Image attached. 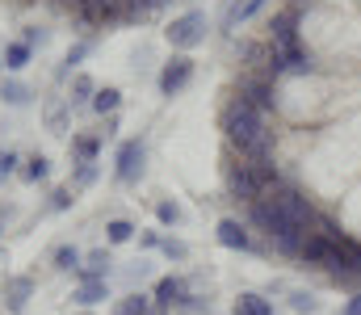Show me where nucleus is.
I'll return each mask as SVG.
<instances>
[{"label": "nucleus", "instance_id": "nucleus-21", "mask_svg": "<svg viewBox=\"0 0 361 315\" xmlns=\"http://www.w3.org/2000/svg\"><path fill=\"white\" fill-rule=\"evenodd\" d=\"M92 97H97L92 76H72V97H68V105H92Z\"/></svg>", "mask_w": 361, "mask_h": 315}, {"label": "nucleus", "instance_id": "nucleus-27", "mask_svg": "<svg viewBox=\"0 0 361 315\" xmlns=\"http://www.w3.org/2000/svg\"><path fill=\"white\" fill-rule=\"evenodd\" d=\"M290 307H294L298 315H315V311H319V303H315L311 295H302V290H294V295H290Z\"/></svg>", "mask_w": 361, "mask_h": 315}, {"label": "nucleus", "instance_id": "nucleus-4", "mask_svg": "<svg viewBox=\"0 0 361 315\" xmlns=\"http://www.w3.org/2000/svg\"><path fill=\"white\" fill-rule=\"evenodd\" d=\"M235 97L244 105H252L257 113H269L277 97H273V80L269 76H261V72H248V76H240V85H235Z\"/></svg>", "mask_w": 361, "mask_h": 315}, {"label": "nucleus", "instance_id": "nucleus-38", "mask_svg": "<svg viewBox=\"0 0 361 315\" xmlns=\"http://www.w3.org/2000/svg\"><path fill=\"white\" fill-rule=\"evenodd\" d=\"M76 315H92V311H76Z\"/></svg>", "mask_w": 361, "mask_h": 315}, {"label": "nucleus", "instance_id": "nucleus-32", "mask_svg": "<svg viewBox=\"0 0 361 315\" xmlns=\"http://www.w3.org/2000/svg\"><path fill=\"white\" fill-rule=\"evenodd\" d=\"M63 122H68V109H63V105H51V113H47V126H51L55 135H63Z\"/></svg>", "mask_w": 361, "mask_h": 315}, {"label": "nucleus", "instance_id": "nucleus-34", "mask_svg": "<svg viewBox=\"0 0 361 315\" xmlns=\"http://www.w3.org/2000/svg\"><path fill=\"white\" fill-rule=\"evenodd\" d=\"M160 240H164L160 231H143V248H160Z\"/></svg>", "mask_w": 361, "mask_h": 315}, {"label": "nucleus", "instance_id": "nucleus-30", "mask_svg": "<svg viewBox=\"0 0 361 315\" xmlns=\"http://www.w3.org/2000/svg\"><path fill=\"white\" fill-rule=\"evenodd\" d=\"M47 38H51V34H47V30H42V25H25V30H21V42H25V47H30V51H34V47H42V42H47Z\"/></svg>", "mask_w": 361, "mask_h": 315}, {"label": "nucleus", "instance_id": "nucleus-23", "mask_svg": "<svg viewBox=\"0 0 361 315\" xmlns=\"http://www.w3.org/2000/svg\"><path fill=\"white\" fill-rule=\"evenodd\" d=\"M118 105H122V93H118V89H97V97H92V109H97V113H109V118H114Z\"/></svg>", "mask_w": 361, "mask_h": 315}, {"label": "nucleus", "instance_id": "nucleus-29", "mask_svg": "<svg viewBox=\"0 0 361 315\" xmlns=\"http://www.w3.org/2000/svg\"><path fill=\"white\" fill-rule=\"evenodd\" d=\"M156 218H160L164 227H177L180 223V206L177 202H160V206H156Z\"/></svg>", "mask_w": 361, "mask_h": 315}, {"label": "nucleus", "instance_id": "nucleus-33", "mask_svg": "<svg viewBox=\"0 0 361 315\" xmlns=\"http://www.w3.org/2000/svg\"><path fill=\"white\" fill-rule=\"evenodd\" d=\"M68 206H72V185H59L51 194V210H68Z\"/></svg>", "mask_w": 361, "mask_h": 315}, {"label": "nucleus", "instance_id": "nucleus-31", "mask_svg": "<svg viewBox=\"0 0 361 315\" xmlns=\"http://www.w3.org/2000/svg\"><path fill=\"white\" fill-rule=\"evenodd\" d=\"M13 173H21V156L17 152H0V181L13 177Z\"/></svg>", "mask_w": 361, "mask_h": 315}, {"label": "nucleus", "instance_id": "nucleus-8", "mask_svg": "<svg viewBox=\"0 0 361 315\" xmlns=\"http://www.w3.org/2000/svg\"><path fill=\"white\" fill-rule=\"evenodd\" d=\"M76 17L85 25H114V21H122V0H85Z\"/></svg>", "mask_w": 361, "mask_h": 315}, {"label": "nucleus", "instance_id": "nucleus-13", "mask_svg": "<svg viewBox=\"0 0 361 315\" xmlns=\"http://www.w3.org/2000/svg\"><path fill=\"white\" fill-rule=\"evenodd\" d=\"M51 265H55V273H80L85 252H80L76 244H59V248H55V257H51Z\"/></svg>", "mask_w": 361, "mask_h": 315}, {"label": "nucleus", "instance_id": "nucleus-7", "mask_svg": "<svg viewBox=\"0 0 361 315\" xmlns=\"http://www.w3.org/2000/svg\"><path fill=\"white\" fill-rule=\"evenodd\" d=\"M189 80H193V59H189V55H173V59L160 68V93H164V97L180 93Z\"/></svg>", "mask_w": 361, "mask_h": 315}, {"label": "nucleus", "instance_id": "nucleus-40", "mask_svg": "<svg viewBox=\"0 0 361 315\" xmlns=\"http://www.w3.org/2000/svg\"><path fill=\"white\" fill-rule=\"evenodd\" d=\"M0 231H4V223H0Z\"/></svg>", "mask_w": 361, "mask_h": 315}, {"label": "nucleus", "instance_id": "nucleus-39", "mask_svg": "<svg viewBox=\"0 0 361 315\" xmlns=\"http://www.w3.org/2000/svg\"><path fill=\"white\" fill-rule=\"evenodd\" d=\"M21 4H34V0H21Z\"/></svg>", "mask_w": 361, "mask_h": 315}, {"label": "nucleus", "instance_id": "nucleus-18", "mask_svg": "<svg viewBox=\"0 0 361 315\" xmlns=\"http://www.w3.org/2000/svg\"><path fill=\"white\" fill-rule=\"evenodd\" d=\"M72 152H76V164H97L101 139H97V135H76V139H72Z\"/></svg>", "mask_w": 361, "mask_h": 315}, {"label": "nucleus", "instance_id": "nucleus-6", "mask_svg": "<svg viewBox=\"0 0 361 315\" xmlns=\"http://www.w3.org/2000/svg\"><path fill=\"white\" fill-rule=\"evenodd\" d=\"M152 303H156V311H173L177 315L185 303H189V286H185V278H160L156 282V290H152Z\"/></svg>", "mask_w": 361, "mask_h": 315}, {"label": "nucleus", "instance_id": "nucleus-20", "mask_svg": "<svg viewBox=\"0 0 361 315\" xmlns=\"http://www.w3.org/2000/svg\"><path fill=\"white\" fill-rule=\"evenodd\" d=\"M30 55H34V51L17 38V42L4 47V68H8V72H21V68H30Z\"/></svg>", "mask_w": 361, "mask_h": 315}, {"label": "nucleus", "instance_id": "nucleus-25", "mask_svg": "<svg viewBox=\"0 0 361 315\" xmlns=\"http://www.w3.org/2000/svg\"><path fill=\"white\" fill-rule=\"evenodd\" d=\"M89 51H92V42H89V38H85V42H76V47L68 51V59H63V68H59V76H68V72H72V68H76V63H80V59H85Z\"/></svg>", "mask_w": 361, "mask_h": 315}, {"label": "nucleus", "instance_id": "nucleus-15", "mask_svg": "<svg viewBox=\"0 0 361 315\" xmlns=\"http://www.w3.org/2000/svg\"><path fill=\"white\" fill-rule=\"evenodd\" d=\"M235 315H273V303L265 295H252V290H244L240 299H235Z\"/></svg>", "mask_w": 361, "mask_h": 315}, {"label": "nucleus", "instance_id": "nucleus-17", "mask_svg": "<svg viewBox=\"0 0 361 315\" xmlns=\"http://www.w3.org/2000/svg\"><path fill=\"white\" fill-rule=\"evenodd\" d=\"M80 307H97V303H105L109 299V282H80V290L72 295Z\"/></svg>", "mask_w": 361, "mask_h": 315}, {"label": "nucleus", "instance_id": "nucleus-2", "mask_svg": "<svg viewBox=\"0 0 361 315\" xmlns=\"http://www.w3.org/2000/svg\"><path fill=\"white\" fill-rule=\"evenodd\" d=\"M223 185H227V194L235 198V202H261L265 198V185H261V177H257V168L244 160V164H227L223 168Z\"/></svg>", "mask_w": 361, "mask_h": 315}, {"label": "nucleus", "instance_id": "nucleus-35", "mask_svg": "<svg viewBox=\"0 0 361 315\" xmlns=\"http://www.w3.org/2000/svg\"><path fill=\"white\" fill-rule=\"evenodd\" d=\"M341 315H361V295H353V299L345 303V311H341Z\"/></svg>", "mask_w": 361, "mask_h": 315}, {"label": "nucleus", "instance_id": "nucleus-41", "mask_svg": "<svg viewBox=\"0 0 361 315\" xmlns=\"http://www.w3.org/2000/svg\"><path fill=\"white\" fill-rule=\"evenodd\" d=\"M0 63H4V59H0Z\"/></svg>", "mask_w": 361, "mask_h": 315}, {"label": "nucleus", "instance_id": "nucleus-16", "mask_svg": "<svg viewBox=\"0 0 361 315\" xmlns=\"http://www.w3.org/2000/svg\"><path fill=\"white\" fill-rule=\"evenodd\" d=\"M21 177H25L30 185H38V181H47V177H51V160H47L42 152H34L30 160H21Z\"/></svg>", "mask_w": 361, "mask_h": 315}, {"label": "nucleus", "instance_id": "nucleus-12", "mask_svg": "<svg viewBox=\"0 0 361 315\" xmlns=\"http://www.w3.org/2000/svg\"><path fill=\"white\" fill-rule=\"evenodd\" d=\"M298 257H302L307 265H324V269H328V261H332V240L315 231V235L302 240V252H298Z\"/></svg>", "mask_w": 361, "mask_h": 315}, {"label": "nucleus", "instance_id": "nucleus-9", "mask_svg": "<svg viewBox=\"0 0 361 315\" xmlns=\"http://www.w3.org/2000/svg\"><path fill=\"white\" fill-rule=\"evenodd\" d=\"M0 299H4V307L13 315L25 311V303L34 299V278H25V273H17V278H8L4 282V290H0Z\"/></svg>", "mask_w": 361, "mask_h": 315}, {"label": "nucleus", "instance_id": "nucleus-11", "mask_svg": "<svg viewBox=\"0 0 361 315\" xmlns=\"http://www.w3.org/2000/svg\"><path fill=\"white\" fill-rule=\"evenodd\" d=\"M109 265H114L109 248H92L89 257H85V265H80V282H105L109 278Z\"/></svg>", "mask_w": 361, "mask_h": 315}, {"label": "nucleus", "instance_id": "nucleus-19", "mask_svg": "<svg viewBox=\"0 0 361 315\" xmlns=\"http://www.w3.org/2000/svg\"><path fill=\"white\" fill-rule=\"evenodd\" d=\"M30 97H34V93H30V85H25V80H13V76H8V80H0V101H4V105H25Z\"/></svg>", "mask_w": 361, "mask_h": 315}, {"label": "nucleus", "instance_id": "nucleus-26", "mask_svg": "<svg viewBox=\"0 0 361 315\" xmlns=\"http://www.w3.org/2000/svg\"><path fill=\"white\" fill-rule=\"evenodd\" d=\"M160 252H164L169 261H185V257H189V244H180V240H173V235H164V240H160Z\"/></svg>", "mask_w": 361, "mask_h": 315}, {"label": "nucleus", "instance_id": "nucleus-10", "mask_svg": "<svg viewBox=\"0 0 361 315\" xmlns=\"http://www.w3.org/2000/svg\"><path fill=\"white\" fill-rule=\"evenodd\" d=\"M219 244L223 248H235V252H252L257 244H252V235H248V227L240 223V218H219Z\"/></svg>", "mask_w": 361, "mask_h": 315}, {"label": "nucleus", "instance_id": "nucleus-1", "mask_svg": "<svg viewBox=\"0 0 361 315\" xmlns=\"http://www.w3.org/2000/svg\"><path fill=\"white\" fill-rule=\"evenodd\" d=\"M219 126H223L227 143H231V147H240V152H248L257 139H265V135H269V126H265V113H257L252 105H244L240 97L223 105V118H219Z\"/></svg>", "mask_w": 361, "mask_h": 315}, {"label": "nucleus", "instance_id": "nucleus-24", "mask_svg": "<svg viewBox=\"0 0 361 315\" xmlns=\"http://www.w3.org/2000/svg\"><path fill=\"white\" fill-rule=\"evenodd\" d=\"M152 13V0H122V21H143Z\"/></svg>", "mask_w": 361, "mask_h": 315}, {"label": "nucleus", "instance_id": "nucleus-37", "mask_svg": "<svg viewBox=\"0 0 361 315\" xmlns=\"http://www.w3.org/2000/svg\"><path fill=\"white\" fill-rule=\"evenodd\" d=\"M164 4H169V0H152V13H156V8H164Z\"/></svg>", "mask_w": 361, "mask_h": 315}, {"label": "nucleus", "instance_id": "nucleus-5", "mask_svg": "<svg viewBox=\"0 0 361 315\" xmlns=\"http://www.w3.org/2000/svg\"><path fill=\"white\" fill-rule=\"evenodd\" d=\"M143 160H147L143 143H139V139H126V143L118 147V164H114V177H118L122 185H135V181L143 177Z\"/></svg>", "mask_w": 361, "mask_h": 315}, {"label": "nucleus", "instance_id": "nucleus-28", "mask_svg": "<svg viewBox=\"0 0 361 315\" xmlns=\"http://www.w3.org/2000/svg\"><path fill=\"white\" fill-rule=\"evenodd\" d=\"M97 181V164H76V173H72V190H85Z\"/></svg>", "mask_w": 361, "mask_h": 315}, {"label": "nucleus", "instance_id": "nucleus-36", "mask_svg": "<svg viewBox=\"0 0 361 315\" xmlns=\"http://www.w3.org/2000/svg\"><path fill=\"white\" fill-rule=\"evenodd\" d=\"M55 4H59V8H72V13H80V4H85V0H55Z\"/></svg>", "mask_w": 361, "mask_h": 315}, {"label": "nucleus", "instance_id": "nucleus-14", "mask_svg": "<svg viewBox=\"0 0 361 315\" xmlns=\"http://www.w3.org/2000/svg\"><path fill=\"white\" fill-rule=\"evenodd\" d=\"M152 311H156L152 295H139V290H130V295H122L114 303V315H152Z\"/></svg>", "mask_w": 361, "mask_h": 315}, {"label": "nucleus", "instance_id": "nucleus-22", "mask_svg": "<svg viewBox=\"0 0 361 315\" xmlns=\"http://www.w3.org/2000/svg\"><path fill=\"white\" fill-rule=\"evenodd\" d=\"M105 240H109V244H126V240H135V223H126V218H109V223H105Z\"/></svg>", "mask_w": 361, "mask_h": 315}, {"label": "nucleus", "instance_id": "nucleus-3", "mask_svg": "<svg viewBox=\"0 0 361 315\" xmlns=\"http://www.w3.org/2000/svg\"><path fill=\"white\" fill-rule=\"evenodd\" d=\"M206 30H210V21H206V13H185L177 17L169 30H164V38L173 42V51H193V47H202L206 42Z\"/></svg>", "mask_w": 361, "mask_h": 315}]
</instances>
